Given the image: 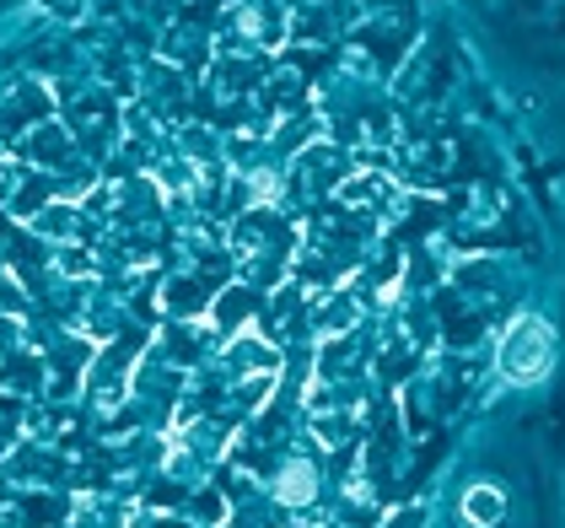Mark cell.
<instances>
[{"mask_svg":"<svg viewBox=\"0 0 565 528\" xmlns=\"http://www.w3.org/2000/svg\"><path fill=\"white\" fill-rule=\"evenodd\" d=\"M501 378L507 383H539L555 367V329L539 313H518L512 329L501 335Z\"/></svg>","mask_w":565,"mask_h":528,"instance_id":"6da1fadb","label":"cell"},{"mask_svg":"<svg viewBox=\"0 0 565 528\" xmlns=\"http://www.w3.org/2000/svg\"><path fill=\"white\" fill-rule=\"evenodd\" d=\"M501 513H507V496H501V485H469V496H463V518L475 528H495L501 524Z\"/></svg>","mask_w":565,"mask_h":528,"instance_id":"7a4b0ae2","label":"cell"},{"mask_svg":"<svg viewBox=\"0 0 565 528\" xmlns=\"http://www.w3.org/2000/svg\"><path fill=\"white\" fill-rule=\"evenodd\" d=\"M280 501H312V490H318V475H312V464H291L286 475H280Z\"/></svg>","mask_w":565,"mask_h":528,"instance_id":"3957f363","label":"cell"}]
</instances>
